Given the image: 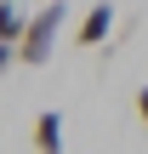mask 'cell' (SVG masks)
<instances>
[{
	"mask_svg": "<svg viewBox=\"0 0 148 154\" xmlns=\"http://www.w3.org/2000/svg\"><path fill=\"white\" fill-rule=\"evenodd\" d=\"M137 114H143V126H148V86H137Z\"/></svg>",
	"mask_w": 148,
	"mask_h": 154,
	"instance_id": "5b68a950",
	"label": "cell"
},
{
	"mask_svg": "<svg viewBox=\"0 0 148 154\" xmlns=\"http://www.w3.org/2000/svg\"><path fill=\"white\" fill-rule=\"evenodd\" d=\"M108 34H114V0H97V6L80 17V29H74V46H80V51H91V46H103Z\"/></svg>",
	"mask_w": 148,
	"mask_h": 154,
	"instance_id": "7a4b0ae2",
	"label": "cell"
},
{
	"mask_svg": "<svg viewBox=\"0 0 148 154\" xmlns=\"http://www.w3.org/2000/svg\"><path fill=\"white\" fill-rule=\"evenodd\" d=\"M23 34H29V17H23V6H17V0H0V40H6V63H17V46H23Z\"/></svg>",
	"mask_w": 148,
	"mask_h": 154,
	"instance_id": "3957f363",
	"label": "cell"
},
{
	"mask_svg": "<svg viewBox=\"0 0 148 154\" xmlns=\"http://www.w3.org/2000/svg\"><path fill=\"white\" fill-rule=\"evenodd\" d=\"M29 137H34V154H63V114L57 109H40Z\"/></svg>",
	"mask_w": 148,
	"mask_h": 154,
	"instance_id": "277c9868",
	"label": "cell"
},
{
	"mask_svg": "<svg viewBox=\"0 0 148 154\" xmlns=\"http://www.w3.org/2000/svg\"><path fill=\"white\" fill-rule=\"evenodd\" d=\"M63 0H46L34 17H29V34H23V46H17V57H23V69H40V63H51V51H57V34H63Z\"/></svg>",
	"mask_w": 148,
	"mask_h": 154,
	"instance_id": "6da1fadb",
	"label": "cell"
}]
</instances>
